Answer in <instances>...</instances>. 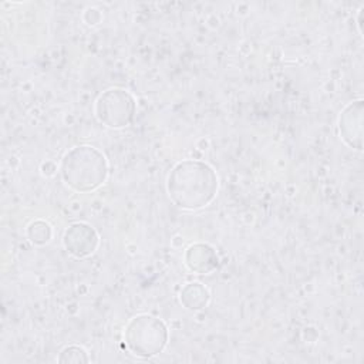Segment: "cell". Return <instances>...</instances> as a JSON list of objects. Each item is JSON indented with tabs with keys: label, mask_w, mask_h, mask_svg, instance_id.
<instances>
[{
	"label": "cell",
	"mask_w": 364,
	"mask_h": 364,
	"mask_svg": "<svg viewBox=\"0 0 364 364\" xmlns=\"http://www.w3.org/2000/svg\"><path fill=\"white\" fill-rule=\"evenodd\" d=\"M63 243L65 250L74 257H87L95 252L98 235L90 225L78 222L65 229Z\"/></svg>",
	"instance_id": "obj_6"
},
{
	"label": "cell",
	"mask_w": 364,
	"mask_h": 364,
	"mask_svg": "<svg viewBox=\"0 0 364 364\" xmlns=\"http://www.w3.org/2000/svg\"><path fill=\"white\" fill-rule=\"evenodd\" d=\"M128 351L135 357L151 358L162 353L168 343V328L165 323L149 314L132 317L124 333Z\"/></svg>",
	"instance_id": "obj_3"
},
{
	"label": "cell",
	"mask_w": 364,
	"mask_h": 364,
	"mask_svg": "<svg viewBox=\"0 0 364 364\" xmlns=\"http://www.w3.org/2000/svg\"><path fill=\"white\" fill-rule=\"evenodd\" d=\"M343 141L353 149H363V101L357 100L344 107L338 118Z\"/></svg>",
	"instance_id": "obj_5"
},
{
	"label": "cell",
	"mask_w": 364,
	"mask_h": 364,
	"mask_svg": "<svg viewBox=\"0 0 364 364\" xmlns=\"http://www.w3.org/2000/svg\"><path fill=\"white\" fill-rule=\"evenodd\" d=\"M57 360H58V363H87L88 355L82 347L68 346L60 353Z\"/></svg>",
	"instance_id": "obj_10"
},
{
	"label": "cell",
	"mask_w": 364,
	"mask_h": 364,
	"mask_svg": "<svg viewBox=\"0 0 364 364\" xmlns=\"http://www.w3.org/2000/svg\"><path fill=\"white\" fill-rule=\"evenodd\" d=\"M60 172L64 183L75 192H91L104 183L108 165L104 154L94 146L71 148L61 159Z\"/></svg>",
	"instance_id": "obj_2"
},
{
	"label": "cell",
	"mask_w": 364,
	"mask_h": 364,
	"mask_svg": "<svg viewBox=\"0 0 364 364\" xmlns=\"http://www.w3.org/2000/svg\"><path fill=\"white\" fill-rule=\"evenodd\" d=\"M218 175L202 161L185 159L178 162L166 179L171 200L183 210H198L208 206L218 193Z\"/></svg>",
	"instance_id": "obj_1"
},
{
	"label": "cell",
	"mask_w": 364,
	"mask_h": 364,
	"mask_svg": "<svg viewBox=\"0 0 364 364\" xmlns=\"http://www.w3.org/2000/svg\"><path fill=\"white\" fill-rule=\"evenodd\" d=\"M218 255L215 249L205 243L191 245L185 252L186 267L198 274H208L218 267Z\"/></svg>",
	"instance_id": "obj_7"
},
{
	"label": "cell",
	"mask_w": 364,
	"mask_h": 364,
	"mask_svg": "<svg viewBox=\"0 0 364 364\" xmlns=\"http://www.w3.org/2000/svg\"><path fill=\"white\" fill-rule=\"evenodd\" d=\"M135 114L134 97L122 88L104 91L95 102V115L108 128L127 127Z\"/></svg>",
	"instance_id": "obj_4"
},
{
	"label": "cell",
	"mask_w": 364,
	"mask_h": 364,
	"mask_svg": "<svg viewBox=\"0 0 364 364\" xmlns=\"http://www.w3.org/2000/svg\"><path fill=\"white\" fill-rule=\"evenodd\" d=\"M27 236L34 245H44L51 237V228L44 220H34L28 225Z\"/></svg>",
	"instance_id": "obj_9"
},
{
	"label": "cell",
	"mask_w": 364,
	"mask_h": 364,
	"mask_svg": "<svg viewBox=\"0 0 364 364\" xmlns=\"http://www.w3.org/2000/svg\"><path fill=\"white\" fill-rule=\"evenodd\" d=\"M181 303L189 310H200L209 301V291L202 283L192 282L182 287L181 290Z\"/></svg>",
	"instance_id": "obj_8"
}]
</instances>
